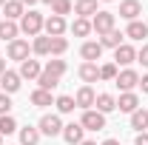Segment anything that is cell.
<instances>
[{
    "label": "cell",
    "mask_w": 148,
    "mask_h": 145,
    "mask_svg": "<svg viewBox=\"0 0 148 145\" xmlns=\"http://www.w3.org/2000/svg\"><path fill=\"white\" fill-rule=\"evenodd\" d=\"M131 128L137 131V134H143L148 128V111L145 108H137L134 114H131Z\"/></svg>",
    "instance_id": "cb8c5ba5"
},
{
    "label": "cell",
    "mask_w": 148,
    "mask_h": 145,
    "mask_svg": "<svg viewBox=\"0 0 148 145\" xmlns=\"http://www.w3.org/2000/svg\"><path fill=\"white\" fill-rule=\"evenodd\" d=\"M32 51H34L37 57H46V54H51V37H43V34H37V37H34V43H32Z\"/></svg>",
    "instance_id": "7402d4cb"
},
{
    "label": "cell",
    "mask_w": 148,
    "mask_h": 145,
    "mask_svg": "<svg viewBox=\"0 0 148 145\" xmlns=\"http://www.w3.org/2000/svg\"><path fill=\"white\" fill-rule=\"evenodd\" d=\"M137 63H143V66L148 68V43L143 46V49H140V51H137Z\"/></svg>",
    "instance_id": "d590c367"
},
{
    "label": "cell",
    "mask_w": 148,
    "mask_h": 145,
    "mask_svg": "<svg viewBox=\"0 0 148 145\" xmlns=\"http://www.w3.org/2000/svg\"><path fill=\"white\" fill-rule=\"evenodd\" d=\"M37 131L46 134V137H60L63 134V120L57 114H43L40 122H37Z\"/></svg>",
    "instance_id": "7a4b0ae2"
},
{
    "label": "cell",
    "mask_w": 148,
    "mask_h": 145,
    "mask_svg": "<svg viewBox=\"0 0 148 145\" xmlns=\"http://www.w3.org/2000/svg\"><path fill=\"white\" fill-rule=\"evenodd\" d=\"M80 125L86 128V131H103L106 128V114H100L97 108H88V111H83Z\"/></svg>",
    "instance_id": "5b68a950"
},
{
    "label": "cell",
    "mask_w": 148,
    "mask_h": 145,
    "mask_svg": "<svg viewBox=\"0 0 148 145\" xmlns=\"http://www.w3.org/2000/svg\"><path fill=\"white\" fill-rule=\"evenodd\" d=\"M80 57H83L86 63H97V60L103 57V46H100V43H94V40H86V43H83V49H80Z\"/></svg>",
    "instance_id": "8fae6325"
},
{
    "label": "cell",
    "mask_w": 148,
    "mask_h": 145,
    "mask_svg": "<svg viewBox=\"0 0 148 145\" xmlns=\"http://www.w3.org/2000/svg\"><path fill=\"white\" fill-rule=\"evenodd\" d=\"M9 111H12V97H9V94H3V91H0V117H6V114H9Z\"/></svg>",
    "instance_id": "e575fe53"
},
{
    "label": "cell",
    "mask_w": 148,
    "mask_h": 145,
    "mask_svg": "<svg viewBox=\"0 0 148 145\" xmlns=\"http://www.w3.org/2000/svg\"><path fill=\"white\" fill-rule=\"evenodd\" d=\"M80 145H97V142H94V140H83Z\"/></svg>",
    "instance_id": "b9f144b4"
},
{
    "label": "cell",
    "mask_w": 148,
    "mask_h": 145,
    "mask_svg": "<svg viewBox=\"0 0 148 145\" xmlns=\"http://www.w3.org/2000/svg\"><path fill=\"white\" fill-rule=\"evenodd\" d=\"M14 131H17V122H14L12 114L0 117V137H9V134H14Z\"/></svg>",
    "instance_id": "f546056e"
},
{
    "label": "cell",
    "mask_w": 148,
    "mask_h": 145,
    "mask_svg": "<svg viewBox=\"0 0 148 145\" xmlns=\"http://www.w3.org/2000/svg\"><path fill=\"white\" fill-rule=\"evenodd\" d=\"M91 31H97V37L114 31V14L111 12H97L91 17Z\"/></svg>",
    "instance_id": "3957f363"
},
{
    "label": "cell",
    "mask_w": 148,
    "mask_h": 145,
    "mask_svg": "<svg viewBox=\"0 0 148 145\" xmlns=\"http://www.w3.org/2000/svg\"><path fill=\"white\" fill-rule=\"evenodd\" d=\"M0 74H6V57H0Z\"/></svg>",
    "instance_id": "f35d334b"
},
{
    "label": "cell",
    "mask_w": 148,
    "mask_h": 145,
    "mask_svg": "<svg viewBox=\"0 0 148 145\" xmlns=\"http://www.w3.org/2000/svg\"><path fill=\"white\" fill-rule=\"evenodd\" d=\"M114 85H117V88L123 91V94H125V91H134L137 85H140V74L134 71V68H123V71L117 74Z\"/></svg>",
    "instance_id": "277c9868"
},
{
    "label": "cell",
    "mask_w": 148,
    "mask_h": 145,
    "mask_svg": "<svg viewBox=\"0 0 148 145\" xmlns=\"http://www.w3.org/2000/svg\"><path fill=\"white\" fill-rule=\"evenodd\" d=\"M134 60H137V49H134V46L123 43L120 49H114V63H117V66H131Z\"/></svg>",
    "instance_id": "30bf717a"
},
{
    "label": "cell",
    "mask_w": 148,
    "mask_h": 145,
    "mask_svg": "<svg viewBox=\"0 0 148 145\" xmlns=\"http://www.w3.org/2000/svg\"><path fill=\"white\" fill-rule=\"evenodd\" d=\"M117 108L125 111V114H134V111L140 108V97H137L134 91H125V94H120V100H117Z\"/></svg>",
    "instance_id": "9a60e30c"
},
{
    "label": "cell",
    "mask_w": 148,
    "mask_h": 145,
    "mask_svg": "<svg viewBox=\"0 0 148 145\" xmlns=\"http://www.w3.org/2000/svg\"><path fill=\"white\" fill-rule=\"evenodd\" d=\"M140 14H143L140 0H123V3H120V17H123V20L134 23V20H140Z\"/></svg>",
    "instance_id": "ba28073f"
},
{
    "label": "cell",
    "mask_w": 148,
    "mask_h": 145,
    "mask_svg": "<svg viewBox=\"0 0 148 145\" xmlns=\"http://www.w3.org/2000/svg\"><path fill=\"white\" fill-rule=\"evenodd\" d=\"M23 6H34V3H40V0H20Z\"/></svg>",
    "instance_id": "ab89813d"
},
{
    "label": "cell",
    "mask_w": 148,
    "mask_h": 145,
    "mask_svg": "<svg viewBox=\"0 0 148 145\" xmlns=\"http://www.w3.org/2000/svg\"><path fill=\"white\" fill-rule=\"evenodd\" d=\"M6 54H9V60H17V63H23V60H29V40H12L9 43V49H6Z\"/></svg>",
    "instance_id": "8992f818"
},
{
    "label": "cell",
    "mask_w": 148,
    "mask_h": 145,
    "mask_svg": "<svg viewBox=\"0 0 148 145\" xmlns=\"http://www.w3.org/2000/svg\"><path fill=\"white\" fill-rule=\"evenodd\" d=\"M77 74H80L83 83H97V80H100V66H97V63H83Z\"/></svg>",
    "instance_id": "d6986e66"
},
{
    "label": "cell",
    "mask_w": 148,
    "mask_h": 145,
    "mask_svg": "<svg viewBox=\"0 0 148 145\" xmlns=\"http://www.w3.org/2000/svg\"><path fill=\"white\" fill-rule=\"evenodd\" d=\"M43 14L40 12H26L23 17H20V31L23 34H29V37H37L40 31H43Z\"/></svg>",
    "instance_id": "6da1fadb"
},
{
    "label": "cell",
    "mask_w": 148,
    "mask_h": 145,
    "mask_svg": "<svg viewBox=\"0 0 148 145\" xmlns=\"http://www.w3.org/2000/svg\"><path fill=\"white\" fill-rule=\"evenodd\" d=\"M140 88H143V94H148V74L140 77Z\"/></svg>",
    "instance_id": "74e56055"
},
{
    "label": "cell",
    "mask_w": 148,
    "mask_h": 145,
    "mask_svg": "<svg viewBox=\"0 0 148 145\" xmlns=\"http://www.w3.org/2000/svg\"><path fill=\"white\" fill-rule=\"evenodd\" d=\"M69 51V40L66 37H51V57H63Z\"/></svg>",
    "instance_id": "4dcf8cb0"
},
{
    "label": "cell",
    "mask_w": 148,
    "mask_h": 145,
    "mask_svg": "<svg viewBox=\"0 0 148 145\" xmlns=\"http://www.w3.org/2000/svg\"><path fill=\"white\" fill-rule=\"evenodd\" d=\"M3 14H6V20H14V23H17V20L26 14V6H23L20 0H6V6H3Z\"/></svg>",
    "instance_id": "2e32d148"
},
{
    "label": "cell",
    "mask_w": 148,
    "mask_h": 145,
    "mask_svg": "<svg viewBox=\"0 0 148 145\" xmlns=\"http://www.w3.org/2000/svg\"><path fill=\"white\" fill-rule=\"evenodd\" d=\"M125 37H131V40H145L148 37V26L143 20H134V23H128V29H125Z\"/></svg>",
    "instance_id": "44dd1931"
},
{
    "label": "cell",
    "mask_w": 148,
    "mask_h": 145,
    "mask_svg": "<svg viewBox=\"0 0 148 145\" xmlns=\"http://www.w3.org/2000/svg\"><path fill=\"white\" fill-rule=\"evenodd\" d=\"M100 145H120L117 140H106V142H100Z\"/></svg>",
    "instance_id": "60d3db41"
},
{
    "label": "cell",
    "mask_w": 148,
    "mask_h": 145,
    "mask_svg": "<svg viewBox=\"0 0 148 145\" xmlns=\"http://www.w3.org/2000/svg\"><path fill=\"white\" fill-rule=\"evenodd\" d=\"M94 108L100 111V114H111V111L117 108V100H114L111 94H97V100H94Z\"/></svg>",
    "instance_id": "ffe728a7"
},
{
    "label": "cell",
    "mask_w": 148,
    "mask_h": 145,
    "mask_svg": "<svg viewBox=\"0 0 148 145\" xmlns=\"http://www.w3.org/2000/svg\"><path fill=\"white\" fill-rule=\"evenodd\" d=\"M83 131L86 128L80 125V122H69V125H63V140L69 145H80L83 142Z\"/></svg>",
    "instance_id": "5bb4252c"
},
{
    "label": "cell",
    "mask_w": 148,
    "mask_h": 145,
    "mask_svg": "<svg viewBox=\"0 0 148 145\" xmlns=\"http://www.w3.org/2000/svg\"><path fill=\"white\" fill-rule=\"evenodd\" d=\"M103 3H111V0H103Z\"/></svg>",
    "instance_id": "bcb514c9"
},
{
    "label": "cell",
    "mask_w": 148,
    "mask_h": 145,
    "mask_svg": "<svg viewBox=\"0 0 148 145\" xmlns=\"http://www.w3.org/2000/svg\"><path fill=\"white\" fill-rule=\"evenodd\" d=\"M43 3H49V6H51V3H54V0H43Z\"/></svg>",
    "instance_id": "7bdbcfd3"
},
{
    "label": "cell",
    "mask_w": 148,
    "mask_h": 145,
    "mask_svg": "<svg viewBox=\"0 0 148 145\" xmlns=\"http://www.w3.org/2000/svg\"><path fill=\"white\" fill-rule=\"evenodd\" d=\"M134 145H148V134L143 131V134H137V140H134Z\"/></svg>",
    "instance_id": "8d00e7d4"
},
{
    "label": "cell",
    "mask_w": 148,
    "mask_h": 145,
    "mask_svg": "<svg viewBox=\"0 0 148 145\" xmlns=\"http://www.w3.org/2000/svg\"><path fill=\"white\" fill-rule=\"evenodd\" d=\"M71 9H74V3H71V0H54V3H51V14H57V17L69 14Z\"/></svg>",
    "instance_id": "1f68e13d"
},
{
    "label": "cell",
    "mask_w": 148,
    "mask_h": 145,
    "mask_svg": "<svg viewBox=\"0 0 148 145\" xmlns=\"http://www.w3.org/2000/svg\"><path fill=\"white\" fill-rule=\"evenodd\" d=\"M43 29H46V37H63L69 26H66V17H57V14H51V17H46Z\"/></svg>",
    "instance_id": "52a82bcc"
},
{
    "label": "cell",
    "mask_w": 148,
    "mask_h": 145,
    "mask_svg": "<svg viewBox=\"0 0 148 145\" xmlns=\"http://www.w3.org/2000/svg\"><path fill=\"white\" fill-rule=\"evenodd\" d=\"M40 131H37L34 125H26V128H20V145H37L40 142Z\"/></svg>",
    "instance_id": "d4e9b609"
},
{
    "label": "cell",
    "mask_w": 148,
    "mask_h": 145,
    "mask_svg": "<svg viewBox=\"0 0 148 145\" xmlns=\"http://www.w3.org/2000/svg\"><path fill=\"white\" fill-rule=\"evenodd\" d=\"M94 100H97V94H94L91 85H83V88L74 94V103H77V108H83V111L94 108Z\"/></svg>",
    "instance_id": "9c48e42d"
},
{
    "label": "cell",
    "mask_w": 148,
    "mask_h": 145,
    "mask_svg": "<svg viewBox=\"0 0 148 145\" xmlns=\"http://www.w3.org/2000/svg\"><path fill=\"white\" fill-rule=\"evenodd\" d=\"M17 74H20V80H37V77L43 74V68H40V60H23Z\"/></svg>",
    "instance_id": "4fadbf2b"
},
{
    "label": "cell",
    "mask_w": 148,
    "mask_h": 145,
    "mask_svg": "<svg viewBox=\"0 0 148 145\" xmlns=\"http://www.w3.org/2000/svg\"><path fill=\"white\" fill-rule=\"evenodd\" d=\"M123 31H117V29H114V31H108V34H103L100 37V46H103V49H120V46H123Z\"/></svg>",
    "instance_id": "603a6c76"
},
{
    "label": "cell",
    "mask_w": 148,
    "mask_h": 145,
    "mask_svg": "<svg viewBox=\"0 0 148 145\" xmlns=\"http://www.w3.org/2000/svg\"><path fill=\"white\" fill-rule=\"evenodd\" d=\"M71 31H74L77 37H88V34H91V20H86V17H77V20L71 23Z\"/></svg>",
    "instance_id": "f1b7e54d"
},
{
    "label": "cell",
    "mask_w": 148,
    "mask_h": 145,
    "mask_svg": "<svg viewBox=\"0 0 148 145\" xmlns=\"http://www.w3.org/2000/svg\"><path fill=\"white\" fill-rule=\"evenodd\" d=\"M54 105H57V111H60V114H71V111L77 108L74 97H69V94H60V97L54 100Z\"/></svg>",
    "instance_id": "83f0119b"
},
{
    "label": "cell",
    "mask_w": 148,
    "mask_h": 145,
    "mask_svg": "<svg viewBox=\"0 0 148 145\" xmlns=\"http://www.w3.org/2000/svg\"><path fill=\"white\" fill-rule=\"evenodd\" d=\"M46 71H51V74H57V77H63V74H66V60H60V57L49 60V63H46Z\"/></svg>",
    "instance_id": "d6a6232c"
},
{
    "label": "cell",
    "mask_w": 148,
    "mask_h": 145,
    "mask_svg": "<svg viewBox=\"0 0 148 145\" xmlns=\"http://www.w3.org/2000/svg\"><path fill=\"white\" fill-rule=\"evenodd\" d=\"M60 80L63 77H57V74H51V71H46L43 68V74L37 77V83H40V88H46V91H51V88H57L60 85Z\"/></svg>",
    "instance_id": "4316f807"
},
{
    "label": "cell",
    "mask_w": 148,
    "mask_h": 145,
    "mask_svg": "<svg viewBox=\"0 0 148 145\" xmlns=\"http://www.w3.org/2000/svg\"><path fill=\"white\" fill-rule=\"evenodd\" d=\"M0 88H3V94H14V91H20V74L6 68V74H0Z\"/></svg>",
    "instance_id": "7c38bea8"
},
{
    "label": "cell",
    "mask_w": 148,
    "mask_h": 145,
    "mask_svg": "<svg viewBox=\"0 0 148 145\" xmlns=\"http://www.w3.org/2000/svg\"><path fill=\"white\" fill-rule=\"evenodd\" d=\"M0 145H3V137H0Z\"/></svg>",
    "instance_id": "f6af8a7d"
},
{
    "label": "cell",
    "mask_w": 148,
    "mask_h": 145,
    "mask_svg": "<svg viewBox=\"0 0 148 145\" xmlns=\"http://www.w3.org/2000/svg\"><path fill=\"white\" fill-rule=\"evenodd\" d=\"M51 103H54L51 91H46V88L32 91V105H37V108H46V105H51Z\"/></svg>",
    "instance_id": "484cf974"
},
{
    "label": "cell",
    "mask_w": 148,
    "mask_h": 145,
    "mask_svg": "<svg viewBox=\"0 0 148 145\" xmlns=\"http://www.w3.org/2000/svg\"><path fill=\"white\" fill-rule=\"evenodd\" d=\"M0 6H6V0H0Z\"/></svg>",
    "instance_id": "ee69618b"
},
{
    "label": "cell",
    "mask_w": 148,
    "mask_h": 145,
    "mask_svg": "<svg viewBox=\"0 0 148 145\" xmlns=\"http://www.w3.org/2000/svg\"><path fill=\"white\" fill-rule=\"evenodd\" d=\"M117 63H106V66H100V80H117Z\"/></svg>",
    "instance_id": "836d02e7"
},
{
    "label": "cell",
    "mask_w": 148,
    "mask_h": 145,
    "mask_svg": "<svg viewBox=\"0 0 148 145\" xmlns=\"http://www.w3.org/2000/svg\"><path fill=\"white\" fill-rule=\"evenodd\" d=\"M74 14H77V17H94V14H97V0H77V3H74Z\"/></svg>",
    "instance_id": "e0dca14e"
},
{
    "label": "cell",
    "mask_w": 148,
    "mask_h": 145,
    "mask_svg": "<svg viewBox=\"0 0 148 145\" xmlns=\"http://www.w3.org/2000/svg\"><path fill=\"white\" fill-rule=\"evenodd\" d=\"M17 34H20V26L17 23H14V20H0V40H9V43H12V40H17Z\"/></svg>",
    "instance_id": "ac0fdd59"
}]
</instances>
